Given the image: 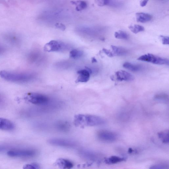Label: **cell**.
<instances>
[{"label": "cell", "instance_id": "cell-1", "mask_svg": "<svg viewBox=\"0 0 169 169\" xmlns=\"http://www.w3.org/2000/svg\"><path fill=\"white\" fill-rule=\"evenodd\" d=\"M74 123L78 127H92L103 125L106 120L96 115L80 114L75 116Z\"/></svg>", "mask_w": 169, "mask_h": 169}, {"label": "cell", "instance_id": "cell-2", "mask_svg": "<svg viewBox=\"0 0 169 169\" xmlns=\"http://www.w3.org/2000/svg\"><path fill=\"white\" fill-rule=\"evenodd\" d=\"M0 76L9 81L25 83L33 80L35 78L34 75L27 73H19L2 70L0 71Z\"/></svg>", "mask_w": 169, "mask_h": 169}, {"label": "cell", "instance_id": "cell-3", "mask_svg": "<svg viewBox=\"0 0 169 169\" xmlns=\"http://www.w3.org/2000/svg\"><path fill=\"white\" fill-rule=\"evenodd\" d=\"M25 99L30 103L41 106H46L52 102L49 97L37 93H29L25 96Z\"/></svg>", "mask_w": 169, "mask_h": 169}, {"label": "cell", "instance_id": "cell-4", "mask_svg": "<svg viewBox=\"0 0 169 169\" xmlns=\"http://www.w3.org/2000/svg\"><path fill=\"white\" fill-rule=\"evenodd\" d=\"M139 61L152 63L158 65H169L168 59L161 58L152 54L142 55L137 59Z\"/></svg>", "mask_w": 169, "mask_h": 169}, {"label": "cell", "instance_id": "cell-5", "mask_svg": "<svg viewBox=\"0 0 169 169\" xmlns=\"http://www.w3.org/2000/svg\"><path fill=\"white\" fill-rule=\"evenodd\" d=\"M36 154V151L31 149H13L7 153L8 156L12 157H31Z\"/></svg>", "mask_w": 169, "mask_h": 169}, {"label": "cell", "instance_id": "cell-6", "mask_svg": "<svg viewBox=\"0 0 169 169\" xmlns=\"http://www.w3.org/2000/svg\"><path fill=\"white\" fill-rule=\"evenodd\" d=\"M49 142L52 145L65 147H73L76 145V142L73 140L61 138H52Z\"/></svg>", "mask_w": 169, "mask_h": 169}, {"label": "cell", "instance_id": "cell-7", "mask_svg": "<svg viewBox=\"0 0 169 169\" xmlns=\"http://www.w3.org/2000/svg\"><path fill=\"white\" fill-rule=\"evenodd\" d=\"M97 136L99 139L106 142H113L117 138V135L114 133L110 131L101 130L99 131Z\"/></svg>", "mask_w": 169, "mask_h": 169}, {"label": "cell", "instance_id": "cell-8", "mask_svg": "<svg viewBox=\"0 0 169 169\" xmlns=\"http://www.w3.org/2000/svg\"><path fill=\"white\" fill-rule=\"evenodd\" d=\"M92 73V70L88 67L86 69L78 70L77 72L78 76L76 80V83H86L90 79Z\"/></svg>", "mask_w": 169, "mask_h": 169}, {"label": "cell", "instance_id": "cell-9", "mask_svg": "<svg viewBox=\"0 0 169 169\" xmlns=\"http://www.w3.org/2000/svg\"><path fill=\"white\" fill-rule=\"evenodd\" d=\"M63 45L56 40H52L45 45L44 47L45 51L50 52H57L61 50Z\"/></svg>", "mask_w": 169, "mask_h": 169}, {"label": "cell", "instance_id": "cell-10", "mask_svg": "<svg viewBox=\"0 0 169 169\" xmlns=\"http://www.w3.org/2000/svg\"><path fill=\"white\" fill-rule=\"evenodd\" d=\"M115 76L117 80L120 81H132L134 79L132 75L123 70L117 71L115 73Z\"/></svg>", "mask_w": 169, "mask_h": 169}, {"label": "cell", "instance_id": "cell-11", "mask_svg": "<svg viewBox=\"0 0 169 169\" xmlns=\"http://www.w3.org/2000/svg\"><path fill=\"white\" fill-rule=\"evenodd\" d=\"M70 127L69 123L65 121L56 122L53 125V127L55 129L61 132H66L68 131L69 130Z\"/></svg>", "mask_w": 169, "mask_h": 169}, {"label": "cell", "instance_id": "cell-12", "mask_svg": "<svg viewBox=\"0 0 169 169\" xmlns=\"http://www.w3.org/2000/svg\"><path fill=\"white\" fill-rule=\"evenodd\" d=\"M13 123L10 120L0 118V129L5 130H11L14 128Z\"/></svg>", "mask_w": 169, "mask_h": 169}, {"label": "cell", "instance_id": "cell-13", "mask_svg": "<svg viewBox=\"0 0 169 169\" xmlns=\"http://www.w3.org/2000/svg\"><path fill=\"white\" fill-rule=\"evenodd\" d=\"M136 20L137 22L145 23L152 19L151 15L144 13H137L136 14Z\"/></svg>", "mask_w": 169, "mask_h": 169}, {"label": "cell", "instance_id": "cell-14", "mask_svg": "<svg viewBox=\"0 0 169 169\" xmlns=\"http://www.w3.org/2000/svg\"><path fill=\"white\" fill-rule=\"evenodd\" d=\"M111 47L112 50V53L114 56H124L127 53V51L125 49L113 46H112Z\"/></svg>", "mask_w": 169, "mask_h": 169}, {"label": "cell", "instance_id": "cell-15", "mask_svg": "<svg viewBox=\"0 0 169 169\" xmlns=\"http://www.w3.org/2000/svg\"><path fill=\"white\" fill-rule=\"evenodd\" d=\"M123 66L124 68L134 72L140 71L142 69V67L140 66L134 65L129 62L124 63Z\"/></svg>", "mask_w": 169, "mask_h": 169}, {"label": "cell", "instance_id": "cell-16", "mask_svg": "<svg viewBox=\"0 0 169 169\" xmlns=\"http://www.w3.org/2000/svg\"><path fill=\"white\" fill-rule=\"evenodd\" d=\"M159 137L164 143H168L169 141V133L168 130H164L158 133Z\"/></svg>", "mask_w": 169, "mask_h": 169}, {"label": "cell", "instance_id": "cell-17", "mask_svg": "<svg viewBox=\"0 0 169 169\" xmlns=\"http://www.w3.org/2000/svg\"><path fill=\"white\" fill-rule=\"evenodd\" d=\"M71 2L73 4L77 5L76 9L78 11L83 10L87 8V3L84 1H72Z\"/></svg>", "mask_w": 169, "mask_h": 169}, {"label": "cell", "instance_id": "cell-18", "mask_svg": "<svg viewBox=\"0 0 169 169\" xmlns=\"http://www.w3.org/2000/svg\"><path fill=\"white\" fill-rule=\"evenodd\" d=\"M154 98L157 101L166 103L168 102L169 100L168 95L164 93L157 94L155 96Z\"/></svg>", "mask_w": 169, "mask_h": 169}, {"label": "cell", "instance_id": "cell-19", "mask_svg": "<svg viewBox=\"0 0 169 169\" xmlns=\"http://www.w3.org/2000/svg\"><path fill=\"white\" fill-rule=\"evenodd\" d=\"M125 160L123 157L116 156H112L107 159L106 161L108 164H115L117 163Z\"/></svg>", "mask_w": 169, "mask_h": 169}, {"label": "cell", "instance_id": "cell-20", "mask_svg": "<svg viewBox=\"0 0 169 169\" xmlns=\"http://www.w3.org/2000/svg\"><path fill=\"white\" fill-rule=\"evenodd\" d=\"M114 36L116 38L120 39L127 40L129 38V35L126 32L121 31L116 32Z\"/></svg>", "mask_w": 169, "mask_h": 169}, {"label": "cell", "instance_id": "cell-21", "mask_svg": "<svg viewBox=\"0 0 169 169\" xmlns=\"http://www.w3.org/2000/svg\"><path fill=\"white\" fill-rule=\"evenodd\" d=\"M129 28L131 32L135 34L143 32L145 29L143 26L137 25H130L129 27Z\"/></svg>", "mask_w": 169, "mask_h": 169}, {"label": "cell", "instance_id": "cell-22", "mask_svg": "<svg viewBox=\"0 0 169 169\" xmlns=\"http://www.w3.org/2000/svg\"><path fill=\"white\" fill-rule=\"evenodd\" d=\"M81 155L85 157L86 159L90 160H94L96 157V155L93 153L86 151V150H83L81 151Z\"/></svg>", "mask_w": 169, "mask_h": 169}, {"label": "cell", "instance_id": "cell-23", "mask_svg": "<svg viewBox=\"0 0 169 169\" xmlns=\"http://www.w3.org/2000/svg\"><path fill=\"white\" fill-rule=\"evenodd\" d=\"M59 164L60 166L66 169H70L73 167L72 164L70 161L64 159L60 160Z\"/></svg>", "mask_w": 169, "mask_h": 169}, {"label": "cell", "instance_id": "cell-24", "mask_svg": "<svg viewBox=\"0 0 169 169\" xmlns=\"http://www.w3.org/2000/svg\"><path fill=\"white\" fill-rule=\"evenodd\" d=\"M82 55V52L80 51L74 49L71 51L69 53L70 58L76 59L80 57Z\"/></svg>", "mask_w": 169, "mask_h": 169}, {"label": "cell", "instance_id": "cell-25", "mask_svg": "<svg viewBox=\"0 0 169 169\" xmlns=\"http://www.w3.org/2000/svg\"><path fill=\"white\" fill-rule=\"evenodd\" d=\"M149 169H168V166L163 164H156L150 167Z\"/></svg>", "mask_w": 169, "mask_h": 169}, {"label": "cell", "instance_id": "cell-26", "mask_svg": "<svg viewBox=\"0 0 169 169\" xmlns=\"http://www.w3.org/2000/svg\"><path fill=\"white\" fill-rule=\"evenodd\" d=\"M106 5L113 7H117L120 5V3L116 1H105V5Z\"/></svg>", "mask_w": 169, "mask_h": 169}, {"label": "cell", "instance_id": "cell-27", "mask_svg": "<svg viewBox=\"0 0 169 169\" xmlns=\"http://www.w3.org/2000/svg\"><path fill=\"white\" fill-rule=\"evenodd\" d=\"M37 166L35 164H27L23 167V169H37Z\"/></svg>", "mask_w": 169, "mask_h": 169}, {"label": "cell", "instance_id": "cell-28", "mask_svg": "<svg viewBox=\"0 0 169 169\" xmlns=\"http://www.w3.org/2000/svg\"><path fill=\"white\" fill-rule=\"evenodd\" d=\"M161 39L162 40V43L164 45H168L169 44V37L167 36L161 35Z\"/></svg>", "mask_w": 169, "mask_h": 169}, {"label": "cell", "instance_id": "cell-29", "mask_svg": "<svg viewBox=\"0 0 169 169\" xmlns=\"http://www.w3.org/2000/svg\"><path fill=\"white\" fill-rule=\"evenodd\" d=\"M103 51L104 53L106 54L108 57H112L114 56L113 53H112V52H111L110 50H108L107 49H106L104 48L103 49Z\"/></svg>", "mask_w": 169, "mask_h": 169}, {"label": "cell", "instance_id": "cell-30", "mask_svg": "<svg viewBox=\"0 0 169 169\" xmlns=\"http://www.w3.org/2000/svg\"><path fill=\"white\" fill-rule=\"evenodd\" d=\"M55 27L57 28L64 31L66 29V28L64 25L62 24L57 23L55 25Z\"/></svg>", "mask_w": 169, "mask_h": 169}, {"label": "cell", "instance_id": "cell-31", "mask_svg": "<svg viewBox=\"0 0 169 169\" xmlns=\"http://www.w3.org/2000/svg\"><path fill=\"white\" fill-rule=\"evenodd\" d=\"M96 2L97 5L99 6L105 5V1H97Z\"/></svg>", "mask_w": 169, "mask_h": 169}, {"label": "cell", "instance_id": "cell-32", "mask_svg": "<svg viewBox=\"0 0 169 169\" xmlns=\"http://www.w3.org/2000/svg\"><path fill=\"white\" fill-rule=\"evenodd\" d=\"M148 2V1H142L141 2L140 5L142 7H144L147 5V4Z\"/></svg>", "mask_w": 169, "mask_h": 169}, {"label": "cell", "instance_id": "cell-33", "mask_svg": "<svg viewBox=\"0 0 169 169\" xmlns=\"http://www.w3.org/2000/svg\"><path fill=\"white\" fill-rule=\"evenodd\" d=\"M92 62L93 63H96L97 61L95 57H93L92 59Z\"/></svg>", "mask_w": 169, "mask_h": 169}, {"label": "cell", "instance_id": "cell-34", "mask_svg": "<svg viewBox=\"0 0 169 169\" xmlns=\"http://www.w3.org/2000/svg\"><path fill=\"white\" fill-rule=\"evenodd\" d=\"M5 149V148L4 147V146L0 145V152L3 151Z\"/></svg>", "mask_w": 169, "mask_h": 169}, {"label": "cell", "instance_id": "cell-35", "mask_svg": "<svg viewBox=\"0 0 169 169\" xmlns=\"http://www.w3.org/2000/svg\"><path fill=\"white\" fill-rule=\"evenodd\" d=\"M133 150L132 149L130 148L129 150V153H131L133 152Z\"/></svg>", "mask_w": 169, "mask_h": 169}]
</instances>
